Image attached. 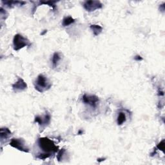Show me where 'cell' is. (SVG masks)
<instances>
[{
    "instance_id": "cell-12",
    "label": "cell",
    "mask_w": 165,
    "mask_h": 165,
    "mask_svg": "<svg viewBox=\"0 0 165 165\" xmlns=\"http://www.w3.org/2000/svg\"><path fill=\"white\" fill-rule=\"evenodd\" d=\"M125 121H126V116L125 113L120 112L118 117V124L119 125H122L125 122Z\"/></svg>"
},
{
    "instance_id": "cell-8",
    "label": "cell",
    "mask_w": 165,
    "mask_h": 165,
    "mask_svg": "<svg viewBox=\"0 0 165 165\" xmlns=\"http://www.w3.org/2000/svg\"><path fill=\"white\" fill-rule=\"evenodd\" d=\"M50 117L49 115H46L45 117V119L40 117V116H37L35 119L36 122L39 123V124H40V125L48 124L50 123Z\"/></svg>"
},
{
    "instance_id": "cell-10",
    "label": "cell",
    "mask_w": 165,
    "mask_h": 165,
    "mask_svg": "<svg viewBox=\"0 0 165 165\" xmlns=\"http://www.w3.org/2000/svg\"><path fill=\"white\" fill-rule=\"evenodd\" d=\"M0 134H1V139L3 140L4 138L7 139L10 135H11V132L8 128H2Z\"/></svg>"
},
{
    "instance_id": "cell-3",
    "label": "cell",
    "mask_w": 165,
    "mask_h": 165,
    "mask_svg": "<svg viewBox=\"0 0 165 165\" xmlns=\"http://www.w3.org/2000/svg\"><path fill=\"white\" fill-rule=\"evenodd\" d=\"M31 43L29 41L20 34H16L14 38V50H19L21 48L26 46H30Z\"/></svg>"
},
{
    "instance_id": "cell-9",
    "label": "cell",
    "mask_w": 165,
    "mask_h": 165,
    "mask_svg": "<svg viewBox=\"0 0 165 165\" xmlns=\"http://www.w3.org/2000/svg\"><path fill=\"white\" fill-rule=\"evenodd\" d=\"M90 28L93 31L94 34L95 36H98L102 31V27H100L99 25H93L90 26Z\"/></svg>"
},
{
    "instance_id": "cell-13",
    "label": "cell",
    "mask_w": 165,
    "mask_h": 165,
    "mask_svg": "<svg viewBox=\"0 0 165 165\" xmlns=\"http://www.w3.org/2000/svg\"><path fill=\"white\" fill-rule=\"evenodd\" d=\"M60 59H61V57H60L59 54H58V53H55L52 57V64H53V65H54V67H56L57 66V62L60 60Z\"/></svg>"
},
{
    "instance_id": "cell-4",
    "label": "cell",
    "mask_w": 165,
    "mask_h": 165,
    "mask_svg": "<svg viewBox=\"0 0 165 165\" xmlns=\"http://www.w3.org/2000/svg\"><path fill=\"white\" fill-rule=\"evenodd\" d=\"M102 6V4L98 1H87L83 5L84 8L89 12H92L96 9L101 8Z\"/></svg>"
},
{
    "instance_id": "cell-14",
    "label": "cell",
    "mask_w": 165,
    "mask_h": 165,
    "mask_svg": "<svg viewBox=\"0 0 165 165\" xmlns=\"http://www.w3.org/2000/svg\"><path fill=\"white\" fill-rule=\"evenodd\" d=\"M157 148L164 152V140L158 144Z\"/></svg>"
},
{
    "instance_id": "cell-6",
    "label": "cell",
    "mask_w": 165,
    "mask_h": 165,
    "mask_svg": "<svg viewBox=\"0 0 165 165\" xmlns=\"http://www.w3.org/2000/svg\"><path fill=\"white\" fill-rule=\"evenodd\" d=\"M82 101L85 103L86 104H89L90 105H91L92 106H95L97 105V103H98L99 99L98 98H97V97L94 96V95H84L83 97H82Z\"/></svg>"
},
{
    "instance_id": "cell-7",
    "label": "cell",
    "mask_w": 165,
    "mask_h": 165,
    "mask_svg": "<svg viewBox=\"0 0 165 165\" xmlns=\"http://www.w3.org/2000/svg\"><path fill=\"white\" fill-rule=\"evenodd\" d=\"M27 88V84L22 79L19 78L15 84L13 85V89L15 91H21Z\"/></svg>"
},
{
    "instance_id": "cell-1",
    "label": "cell",
    "mask_w": 165,
    "mask_h": 165,
    "mask_svg": "<svg viewBox=\"0 0 165 165\" xmlns=\"http://www.w3.org/2000/svg\"><path fill=\"white\" fill-rule=\"evenodd\" d=\"M39 145L40 148L45 152V154H49L48 152H55L57 151V147L55 146L51 140L48 138H40L39 139Z\"/></svg>"
},
{
    "instance_id": "cell-5",
    "label": "cell",
    "mask_w": 165,
    "mask_h": 165,
    "mask_svg": "<svg viewBox=\"0 0 165 165\" xmlns=\"http://www.w3.org/2000/svg\"><path fill=\"white\" fill-rule=\"evenodd\" d=\"M10 144L11 145L12 147L18 149L19 150H21L23 152H28V148L25 147V143H24V141L21 139H13Z\"/></svg>"
},
{
    "instance_id": "cell-2",
    "label": "cell",
    "mask_w": 165,
    "mask_h": 165,
    "mask_svg": "<svg viewBox=\"0 0 165 165\" xmlns=\"http://www.w3.org/2000/svg\"><path fill=\"white\" fill-rule=\"evenodd\" d=\"M51 85L48 82L47 77L43 75H40L36 81V89L40 92H43L48 89H50Z\"/></svg>"
},
{
    "instance_id": "cell-11",
    "label": "cell",
    "mask_w": 165,
    "mask_h": 165,
    "mask_svg": "<svg viewBox=\"0 0 165 165\" xmlns=\"http://www.w3.org/2000/svg\"><path fill=\"white\" fill-rule=\"evenodd\" d=\"M74 22V19L72 17H70V16L66 17L63 19V25L65 26V27L69 26V25H71L72 23H73Z\"/></svg>"
}]
</instances>
